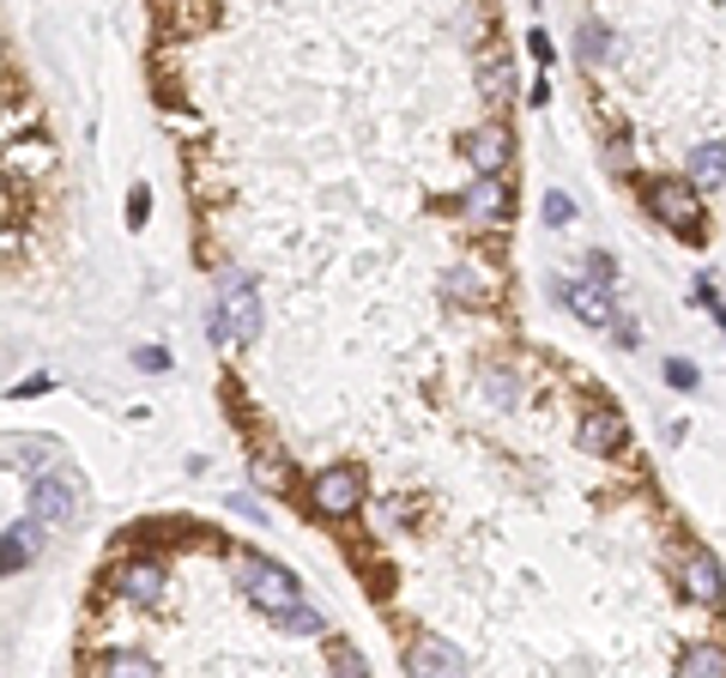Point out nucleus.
<instances>
[{"instance_id": "2eb2a0df", "label": "nucleus", "mask_w": 726, "mask_h": 678, "mask_svg": "<svg viewBox=\"0 0 726 678\" xmlns=\"http://www.w3.org/2000/svg\"><path fill=\"white\" fill-rule=\"evenodd\" d=\"M678 678H726V648H715V643L691 648L684 667H678Z\"/></svg>"}, {"instance_id": "ddd939ff", "label": "nucleus", "mask_w": 726, "mask_h": 678, "mask_svg": "<svg viewBox=\"0 0 726 678\" xmlns=\"http://www.w3.org/2000/svg\"><path fill=\"white\" fill-rule=\"evenodd\" d=\"M691 182L703 188V195L726 182V146H720V139H715V146H696V152H691Z\"/></svg>"}, {"instance_id": "a878e982", "label": "nucleus", "mask_w": 726, "mask_h": 678, "mask_svg": "<svg viewBox=\"0 0 726 678\" xmlns=\"http://www.w3.org/2000/svg\"><path fill=\"white\" fill-rule=\"evenodd\" d=\"M134 364H139V369H170V357H164L158 345H139V352H134Z\"/></svg>"}, {"instance_id": "7ed1b4c3", "label": "nucleus", "mask_w": 726, "mask_h": 678, "mask_svg": "<svg viewBox=\"0 0 726 678\" xmlns=\"http://www.w3.org/2000/svg\"><path fill=\"white\" fill-rule=\"evenodd\" d=\"M647 207H654V219L666 230H678V237H696V230H703V188L696 182H654L647 188Z\"/></svg>"}, {"instance_id": "9b49d317", "label": "nucleus", "mask_w": 726, "mask_h": 678, "mask_svg": "<svg viewBox=\"0 0 726 678\" xmlns=\"http://www.w3.org/2000/svg\"><path fill=\"white\" fill-rule=\"evenodd\" d=\"M115 582H122V594H127V599H139V606H158V599H164V570H158V564H146V557L122 564V575H115Z\"/></svg>"}, {"instance_id": "f03ea898", "label": "nucleus", "mask_w": 726, "mask_h": 678, "mask_svg": "<svg viewBox=\"0 0 726 678\" xmlns=\"http://www.w3.org/2000/svg\"><path fill=\"white\" fill-rule=\"evenodd\" d=\"M237 582H242V594L255 599V606L267 612H284V606H303V594H297V575L284 570V564H267V557H242L237 564Z\"/></svg>"}, {"instance_id": "a211bd4d", "label": "nucleus", "mask_w": 726, "mask_h": 678, "mask_svg": "<svg viewBox=\"0 0 726 678\" xmlns=\"http://www.w3.org/2000/svg\"><path fill=\"white\" fill-rule=\"evenodd\" d=\"M55 460H61L55 442H19V449H12V467H24V472H43V467H55Z\"/></svg>"}, {"instance_id": "4468645a", "label": "nucleus", "mask_w": 726, "mask_h": 678, "mask_svg": "<svg viewBox=\"0 0 726 678\" xmlns=\"http://www.w3.org/2000/svg\"><path fill=\"white\" fill-rule=\"evenodd\" d=\"M466 212H473V219H497L502 212V182L497 176H478V182L466 188Z\"/></svg>"}, {"instance_id": "bb28decb", "label": "nucleus", "mask_w": 726, "mask_h": 678, "mask_svg": "<svg viewBox=\"0 0 726 678\" xmlns=\"http://www.w3.org/2000/svg\"><path fill=\"white\" fill-rule=\"evenodd\" d=\"M588 273H593V279H600V285H605V279L618 273V267H612V254H600V249H593V254H588Z\"/></svg>"}, {"instance_id": "412c9836", "label": "nucleus", "mask_w": 726, "mask_h": 678, "mask_svg": "<svg viewBox=\"0 0 726 678\" xmlns=\"http://www.w3.org/2000/svg\"><path fill=\"white\" fill-rule=\"evenodd\" d=\"M328 660H333V672H340V678H370V667H363V655H357L352 643H333Z\"/></svg>"}, {"instance_id": "dca6fc26", "label": "nucleus", "mask_w": 726, "mask_h": 678, "mask_svg": "<svg viewBox=\"0 0 726 678\" xmlns=\"http://www.w3.org/2000/svg\"><path fill=\"white\" fill-rule=\"evenodd\" d=\"M575 55L588 61V67H600V61L612 55V31H605L600 19H588V24H581V31H575Z\"/></svg>"}, {"instance_id": "4be33fe9", "label": "nucleus", "mask_w": 726, "mask_h": 678, "mask_svg": "<svg viewBox=\"0 0 726 678\" xmlns=\"http://www.w3.org/2000/svg\"><path fill=\"white\" fill-rule=\"evenodd\" d=\"M569 219H575V200L551 188V195H544V225H569Z\"/></svg>"}, {"instance_id": "0eeeda50", "label": "nucleus", "mask_w": 726, "mask_h": 678, "mask_svg": "<svg viewBox=\"0 0 726 678\" xmlns=\"http://www.w3.org/2000/svg\"><path fill=\"white\" fill-rule=\"evenodd\" d=\"M557 298H563V303H569V310H575L588 327H605V322H618V310H612V291H605L600 279H563V285H557Z\"/></svg>"}, {"instance_id": "5701e85b", "label": "nucleus", "mask_w": 726, "mask_h": 678, "mask_svg": "<svg viewBox=\"0 0 726 678\" xmlns=\"http://www.w3.org/2000/svg\"><path fill=\"white\" fill-rule=\"evenodd\" d=\"M255 479H261V484L272 479V491H279V484H284V479H291V472H284V460H279V455H272V460L261 455V460H255Z\"/></svg>"}, {"instance_id": "b1692460", "label": "nucleus", "mask_w": 726, "mask_h": 678, "mask_svg": "<svg viewBox=\"0 0 726 678\" xmlns=\"http://www.w3.org/2000/svg\"><path fill=\"white\" fill-rule=\"evenodd\" d=\"M666 382H672V388H684V394H691V388H696V369L684 364V357H672V364H666Z\"/></svg>"}, {"instance_id": "f8f14e48", "label": "nucleus", "mask_w": 726, "mask_h": 678, "mask_svg": "<svg viewBox=\"0 0 726 678\" xmlns=\"http://www.w3.org/2000/svg\"><path fill=\"white\" fill-rule=\"evenodd\" d=\"M37 545H43V521H12V528H7V575H19L24 564H31V557H37Z\"/></svg>"}, {"instance_id": "423d86ee", "label": "nucleus", "mask_w": 726, "mask_h": 678, "mask_svg": "<svg viewBox=\"0 0 726 678\" xmlns=\"http://www.w3.org/2000/svg\"><path fill=\"white\" fill-rule=\"evenodd\" d=\"M357 503H363V479H357L352 467H328V472L315 479V509H321V515L345 521Z\"/></svg>"}, {"instance_id": "6ab92c4d", "label": "nucleus", "mask_w": 726, "mask_h": 678, "mask_svg": "<svg viewBox=\"0 0 726 678\" xmlns=\"http://www.w3.org/2000/svg\"><path fill=\"white\" fill-rule=\"evenodd\" d=\"M103 678H158V667L146 655H110L103 660Z\"/></svg>"}, {"instance_id": "6e6552de", "label": "nucleus", "mask_w": 726, "mask_h": 678, "mask_svg": "<svg viewBox=\"0 0 726 678\" xmlns=\"http://www.w3.org/2000/svg\"><path fill=\"white\" fill-rule=\"evenodd\" d=\"M466 158H473L478 176H502V164H509V134H502V127H473V134H466Z\"/></svg>"}, {"instance_id": "f257e3e1", "label": "nucleus", "mask_w": 726, "mask_h": 678, "mask_svg": "<svg viewBox=\"0 0 726 678\" xmlns=\"http://www.w3.org/2000/svg\"><path fill=\"white\" fill-rule=\"evenodd\" d=\"M206 334L225 340V345H255V340H261V291H255L242 273H225V285L212 291Z\"/></svg>"}, {"instance_id": "393cba45", "label": "nucleus", "mask_w": 726, "mask_h": 678, "mask_svg": "<svg viewBox=\"0 0 726 678\" xmlns=\"http://www.w3.org/2000/svg\"><path fill=\"white\" fill-rule=\"evenodd\" d=\"M696 303H708V315H715V322H720V334H726V310H720V298H715V285H708V279L696 285Z\"/></svg>"}, {"instance_id": "1a4fd4ad", "label": "nucleus", "mask_w": 726, "mask_h": 678, "mask_svg": "<svg viewBox=\"0 0 726 678\" xmlns=\"http://www.w3.org/2000/svg\"><path fill=\"white\" fill-rule=\"evenodd\" d=\"M630 442V425L605 406V413H588L581 418V449H593V455H618Z\"/></svg>"}, {"instance_id": "c85d7f7f", "label": "nucleus", "mask_w": 726, "mask_h": 678, "mask_svg": "<svg viewBox=\"0 0 726 678\" xmlns=\"http://www.w3.org/2000/svg\"><path fill=\"white\" fill-rule=\"evenodd\" d=\"M527 49H533L539 61H551V36H544V31H527Z\"/></svg>"}, {"instance_id": "9d476101", "label": "nucleus", "mask_w": 726, "mask_h": 678, "mask_svg": "<svg viewBox=\"0 0 726 678\" xmlns=\"http://www.w3.org/2000/svg\"><path fill=\"white\" fill-rule=\"evenodd\" d=\"M684 594L703 599V606H720L726 582H720V564H715L708 552H691V557H684Z\"/></svg>"}, {"instance_id": "cd10ccee", "label": "nucleus", "mask_w": 726, "mask_h": 678, "mask_svg": "<svg viewBox=\"0 0 726 678\" xmlns=\"http://www.w3.org/2000/svg\"><path fill=\"white\" fill-rule=\"evenodd\" d=\"M146 212H152V200H146V188H134V207H127V219H134V225H146Z\"/></svg>"}, {"instance_id": "20e7f679", "label": "nucleus", "mask_w": 726, "mask_h": 678, "mask_svg": "<svg viewBox=\"0 0 726 678\" xmlns=\"http://www.w3.org/2000/svg\"><path fill=\"white\" fill-rule=\"evenodd\" d=\"M31 515L43 521V528H73V515H80V479L43 472V479L31 484Z\"/></svg>"}, {"instance_id": "39448f33", "label": "nucleus", "mask_w": 726, "mask_h": 678, "mask_svg": "<svg viewBox=\"0 0 726 678\" xmlns=\"http://www.w3.org/2000/svg\"><path fill=\"white\" fill-rule=\"evenodd\" d=\"M400 667H406V678H466L460 648L443 643V636H412L406 655H400Z\"/></svg>"}, {"instance_id": "f3484780", "label": "nucleus", "mask_w": 726, "mask_h": 678, "mask_svg": "<svg viewBox=\"0 0 726 678\" xmlns=\"http://www.w3.org/2000/svg\"><path fill=\"white\" fill-rule=\"evenodd\" d=\"M272 624H279L284 636H321L328 624H321V612H309V606H284V612H272Z\"/></svg>"}, {"instance_id": "aec40b11", "label": "nucleus", "mask_w": 726, "mask_h": 678, "mask_svg": "<svg viewBox=\"0 0 726 678\" xmlns=\"http://www.w3.org/2000/svg\"><path fill=\"white\" fill-rule=\"evenodd\" d=\"M478 85H485L490 104H502V92H509V73H502V61H497V55L478 61Z\"/></svg>"}]
</instances>
